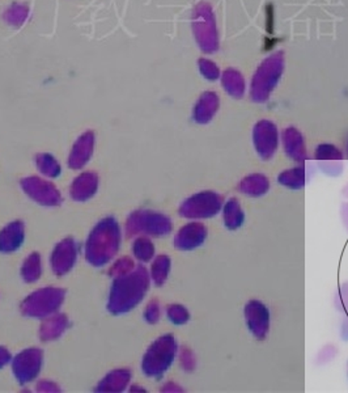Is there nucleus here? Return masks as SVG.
<instances>
[{"mask_svg":"<svg viewBox=\"0 0 348 393\" xmlns=\"http://www.w3.org/2000/svg\"><path fill=\"white\" fill-rule=\"evenodd\" d=\"M151 286L149 271L136 267L127 276L116 278L109 294L108 310L113 315H122L141 304Z\"/></svg>","mask_w":348,"mask_h":393,"instance_id":"nucleus-1","label":"nucleus"},{"mask_svg":"<svg viewBox=\"0 0 348 393\" xmlns=\"http://www.w3.org/2000/svg\"><path fill=\"white\" fill-rule=\"evenodd\" d=\"M122 242V231L114 217H104L92 230L85 243V259L93 267H104L114 259Z\"/></svg>","mask_w":348,"mask_h":393,"instance_id":"nucleus-2","label":"nucleus"},{"mask_svg":"<svg viewBox=\"0 0 348 393\" xmlns=\"http://www.w3.org/2000/svg\"><path fill=\"white\" fill-rule=\"evenodd\" d=\"M178 343L173 335L158 337L151 343L148 350L141 360V370L146 377L161 379L166 371L172 367L178 354Z\"/></svg>","mask_w":348,"mask_h":393,"instance_id":"nucleus-3","label":"nucleus"},{"mask_svg":"<svg viewBox=\"0 0 348 393\" xmlns=\"http://www.w3.org/2000/svg\"><path fill=\"white\" fill-rule=\"evenodd\" d=\"M173 231L172 219L153 210H136L127 217L124 232L129 239L147 236L164 237Z\"/></svg>","mask_w":348,"mask_h":393,"instance_id":"nucleus-4","label":"nucleus"},{"mask_svg":"<svg viewBox=\"0 0 348 393\" xmlns=\"http://www.w3.org/2000/svg\"><path fill=\"white\" fill-rule=\"evenodd\" d=\"M225 198L214 190H202L186 198L180 205V217L187 220H207L217 217L223 209Z\"/></svg>","mask_w":348,"mask_h":393,"instance_id":"nucleus-5","label":"nucleus"},{"mask_svg":"<svg viewBox=\"0 0 348 393\" xmlns=\"http://www.w3.org/2000/svg\"><path fill=\"white\" fill-rule=\"evenodd\" d=\"M66 291L58 287H43L26 296L20 310L24 316L45 318L58 312L65 301Z\"/></svg>","mask_w":348,"mask_h":393,"instance_id":"nucleus-6","label":"nucleus"},{"mask_svg":"<svg viewBox=\"0 0 348 393\" xmlns=\"http://www.w3.org/2000/svg\"><path fill=\"white\" fill-rule=\"evenodd\" d=\"M281 135L271 121L262 119L253 129V144L258 156L263 161L273 159L279 149Z\"/></svg>","mask_w":348,"mask_h":393,"instance_id":"nucleus-7","label":"nucleus"},{"mask_svg":"<svg viewBox=\"0 0 348 393\" xmlns=\"http://www.w3.org/2000/svg\"><path fill=\"white\" fill-rule=\"evenodd\" d=\"M244 318L250 335L258 341H265L271 328V313L265 303L251 299L245 304Z\"/></svg>","mask_w":348,"mask_h":393,"instance_id":"nucleus-8","label":"nucleus"},{"mask_svg":"<svg viewBox=\"0 0 348 393\" xmlns=\"http://www.w3.org/2000/svg\"><path fill=\"white\" fill-rule=\"evenodd\" d=\"M25 194L42 206L55 208L62 203V194L51 181L40 177H26L21 181Z\"/></svg>","mask_w":348,"mask_h":393,"instance_id":"nucleus-9","label":"nucleus"},{"mask_svg":"<svg viewBox=\"0 0 348 393\" xmlns=\"http://www.w3.org/2000/svg\"><path fill=\"white\" fill-rule=\"evenodd\" d=\"M43 352L40 349H26L17 354L12 362V370L17 382L28 384L38 377L41 372Z\"/></svg>","mask_w":348,"mask_h":393,"instance_id":"nucleus-10","label":"nucleus"},{"mask_svg":"<svg viewBox=\"0 0 348 393\" xmlns=\"http://www.w3.org/2000/svg\"><path fill=\"white\" fill-rule=\"evenodd\" d=\"M208 228L199 220H192L181 227L174 236V248L181 252L198 249L206 243Z\"/></svg>","mask_w":348,"mask_h":393,"instance_id":"nucleus-11","label":"nucleus"},{"mask_svg":"<svg viewBox=\"0 0 348 393\" xmlns=\"http://www.w3.org/2000/svg\"><path fill=\"white\" fill-rule=\"evenodd\" d=\"M315 163L318 164L320 171L323 175L329 177H338L343 172V163H344V154L339 147L322 143L315 151Z\"/></svg>","mask_w":348,"mask_h":393,"instance_id":"nucleus-12","label":"nucleus"},{"mask_svg":"<svg viewBox=\"0 0 348 393\" xmlns=\"http://www.w3.org/2000/svg\"><path fill=\"white\" fill-rule=\"evenodd\" d=\"M77 253L79 245L74 239L68 237L55 245L50 257L51 269L55 273V276H66L67 273L72 270L77 259Z\"/></svg>","mask_w":348,"mask_h":393,"instance_id":"nucleus-13","label":"nucleus"},{"mask_svg":"<svg viewBox=\"0 0 348 393\" xmlns=\"http://www.w3.org/2000/svg\"><path fill=\"white\" fill-rule=\"evenodd\" d=\"M281 143H282L284 154L287 158L295 161L296 164H303L309 161L308 155L307 144L304 141V136L298 131L296 127L290 126L284 129L281 135Z\"/></svg>","mask_w":348,"mask_h":393,"instance_id":"nucleus-14","label":"nucleus"},{"mask_svg":"<svg viewBox=\"0 0 348 393\" xmlns=\"http://www.w3.org/2000/svg\"><path fill=\"white\" fill-rule=\"evenodd\" d=\"M94 133L85 131L84 134L77 138L74 143L70 156H68V167L72 169H82L87 166V163L91 160L92 154L94 150Z\"/></svg>","mask_w":348,"mask_h":393,"instance_id":"nucleus-15","label":"nucleus"},{"mask_svg":"<svg viewBox=\"0 0 348 393\" xmlns=\"http://www.w3.org/2000/svg\"><path fill=\"white\" fill-rule=\"evenodd\" d=\"M312 173H313V168L310 167L309 161L298 164L296 167L282 171L278 175V184L290 190H301L307 186Z\"/></svg>","mask_w":348,"mask_h":393,"instance_id":"nucleus-16","label":"nucleus"},{"mask_svg":"<svg viewBox=\"0 0 348 393\" xmlns=\"http://www.w3.org/2000/svg\"><path fill=\"white\" fill-rule=\"evenodd\" d=\"M99 189V176L94 172H84L75 178L70 188V195L72 200L84 202L91 200Z\"/></svg>","mask_w":348,"mask_h":393,"instance_id":"nucleus-17","label":"nucleus"},{"mask_svg":"<svg viewBox=\"0 0 348 393\" xmlns=\"http://www.w3.org/2000/svg\"><path fill=\"white\" fill-rule=\"evenodd\" d=\"M270 188L271 183L263 173H250L248 176L242 177L237 185L239 193L254 200L266 195L270 192Z\"/></svg>","mask_w":348,"mask_h":393,"instance_id":"nucleus-18","label":"nucleus"},{"mask_svg":"<svg viewBox=\"0 0 348 393\" xmlns=\"http://www.w3.org/2000/svg\"><path fill=\"white\" fill-rule=\"evenodd\" d=\"M25 239V226L21 220L9 223L0 231V252L12 253L17 251Z\"/></svg>","mask_w":348,"mask_h":393,"instance_id":"nucleus-19","label":"nucleus"},{"mask_svg":"<svg viewBox=\"0 0 348 393\" xmlns=\"http://www.w3.org/2000/svg\"><path fill=\"white\" fill-rule=\"evenodd\" d=\"M220 214H222L224 227L228 231H232V232L239 231L241 227L245 225V219H246L245 210L242 208L240 200L236 197L225 200Z\"/></svg>","mask_w":348,"mask_h":393,"instance_id":"nucleus-20","label":"nucleus"},{"mask_svg":"<svg viewBox=\"0 0 348 393\" xmlns=\"http://www.w3.org/2000/svg\"><path fill=\"white\" fill-rule=\"evenodd\" d=\"M70 326V320L63 313H54L43 320L40 328V338L43 343L55 341L59 337L65 335Z\"/></svg>","mask_w":348,"mask_h":393,"instance_id":"nucleus-21","label":"nucleus"},{"mask_svg":"<svg viewBox=\"0 0 348 393\" xmlns=\"http://www.w3.org/2000/svg\"><path fill=\"white\" fill-rule=\"evenodd\" d=\"M131 380V371L127 368H119L109 372L107 377L99 382L96 392L99 393H118L124 392V389L130 384Z\"/></svg>","mask_w":348,"mask_h":393,"instance_id":"nucleus-22","label":"nucleus"},{"mask_svg":"<svg viewBox=\"0 0 348 393\" xmlns=\"http://www.w3.org/2000/svg\"><path fill=\"white\" fill-rule=\"evenodd\" d=\"M217 109H219V97L216 96V93H203L194 107L192 118L199 125H206L215 117Z\"/></svg>","mask_w":348,"mask_h":393,"instance_id":"nucleus-23","label":"nucleus"},{"mask_svg":"<svg viewBox=\"0 0 348 393\" xmlns=\"http://www.w3.org/2000/svg\"><path fill=\"white\" fill-rule=\"evenodd\" d=\"M172 270V259L166 254H160L152 259L151 269H149V276L151 282H153L158 287L165 284Z\"/></svg>","mask_w":348,"mask_h":393,"instance_id":"nucleus-24","label":"nucleus"},{"mask_svg":"<svg viewBox=\"0 0 348 393\" xmlns=\"http://www.w3.org/2000/svg\"><path fill=\"white\" fill-rule=\"evenodd\" d=\"M41 256L37 252H34L25 259L24 264L21 267V276L26 284H34L41 278Z\"/></svg>","mask_w":348,"mask_h":393,"instance_id":"nucleus-25","label":"nucleus"},{"mask_svg":"<svg viewBox=\"0 0 348 393\" xmlns=\"http://www.w3.org/2000/svg\"><path fill=\"white\" fill-rule=\"evenodd\" d=\"M133 254L141 264H147L155 259L156 248L147 236H139L133 244Z\"/></svg>","mask_w":348,"mask_h":393,"instance_id":"nucleus-26","label":"nucleus"},{"mask_svg":"<svg viewBox=\"0 0 348 393\" xmlns=\"http://www.w3.org/2000/svg\"><path fill=\"white\" fill-rule=\"evenodd\" d=\"M29 7L24 3H13L12 6H9V9L4 11L3 18L9 26H23L26 18L29 16Z\"/></svg>","mask_w":348,"mask_h":393,"instance_id":"nucleus-27","label":"nucleus"},{"mask_svg":"<svg viewBox=\"0 0 348 393\" xmlns=\"http://www.w3.org/2000/svg\"><path fill=\"white\" fill-rule=\"evenodd\" d=\"M36 166L43 176L49 177V178H55L62 172V167H60L58 160L50 154L36 155Z\"/></svg>","mask_w":348,"mask_h":393,"instance_id":"nucleus-28","label":"nucleus"},{"mask_svg":"<svg viewBox=\"0 0 348 393\" xmlns=\"http://www.w3.org/2000/svg\"><path fill=\"white\" fill-rule=\"evenodd\" d=\"M166 318L174 324V325L181 326L187 324L190 321V312L189 310L180 304V303H173L169 304L165 310Z\"/></svg>","mask_w":348,"mask_h":393,"instance_id":"nucleus-29","label":"nucleus"},{"mask_svg":"<svg viewBox=\"0 0 348 393\" xmlns=\"http://www.w3.org/2000/svg\"><path fill=\"white\" fill-rule=\"evenodd\" d=\"M135 268H136V265L131 257H122V259H116V262L110 267L109 276H112L113 279L121 278V276L130 274Z\"/></svg>","mask_w":348,"mask_h":393,"instance_id":"nucleus-30","label":"nucleus"},{"mask_svg":"<svg viewBox=\"0 0 348 393\" xmlns=\"http://www.w3.org/2000/svg\"><path fill=\"white\" fill-rule=\"evenodd\" d=\"M178 363L180 367L183 368L185 372H192L197 368V357L195 352L189 349L187 346H183L178 349Z\"/></svg>","mask_w":348,"mask_h":393,"instance_id":"nucleus-31","label":"nucleus"},{"mask_svg":"<svg viewBox=\"0 0 348 393\" xmlns=\"http://www.w3.org/2000/svg\"><path fill=\"white\" fill-rule=\"evenodd\" d=\"M161 315H163V311H161L160 301L158 299L149 301L146 310H144V320L151 325H155L160 321Z\"/></svg>","mask_w":348,"mask_h":393,"instance_id":"nucleus-32","label":"nucleus"},{"mask_svg":"<svg viewBox=\"0 0 348 393\" xmlns=\"http://www.w3.org/2000/svg\"><path fill=\"white\" fill-rule=\"evenodd\" d=\"M337 354H338V350L334 345H326L317 354L315 363L320 365V366H325V365H327V363H330L332 360H334V358L337 357Z\"/></svg>","mask_w":348,"mask_h":393,"instance_id":"nucleus-33","label":"nucleus"},{"mask_svg":"<svg viewBox=\"0 0 348 393\" xmlns=\"http://www.w3.org/2000/svg\"><path fill=\"white\" fill-rule=\"evenodd\" d=\"M335 307L340 312L348 313V284L340 286L335 295Z\"/></svg>","mask_w":348,"mask_h":393,"instance_id":"nucleus-34","label":"nucleus"},{"mask_svg":"<svg viewBox=\"0 0 348 393\" xmlns=\"http://www.w3.org/2000/svg\"><path fill=\"white\" fill-rule=\"evenodd\" d=\"M37 391L38 392H60L58 385L55 383H51V382H48V380H42L38 384H37Z\"/></svg>","mask_w":348,"mask_h":393,"instance_id":"nucleus-35","label":"nucleus"},{"mask_svg":"<svg viewBox=\"0 0 348 393\" xmlns=\"http://www.w3.org/2000/svg\"><path fill=\"white\" fill-rule=\"evenodd\" d=\"M160 391L166 393L183 392V387L177 384V383H174V382H168V383L161 387Z\"/></svg>","mask_w":348,"mask_h":393,"instance_id":"nucleus-36","label":"nucleus"},{"mask_svg":"<svg viewBox=\"0 0 348 393\" xmlns=\"http://www.w3.org/2000/svg\"><path fill=\"white\" fill-rule=\"evenodd\" d=\"M11 360H12L11 352H9L6 348L0 346V368L7 366L9 362H11Z\"/></svg>","mask_w":348,"mask_h":393,"instance_id":"nucleus-37","label":"nucleus"},{"mask_svg":"<svg viewBox=\"0 0 348 393\" xmlns=\"http://www.w3.org/2000/svg\"><path fill=\"white\" fill-rule=\"evenodd\" d=\"M340 215H342V220H343V225L346 227V230L348 231V202L343 203L342 210H340Z\"/></svg>","mask_w":348,"mask_h":393,"instance_id":"nucleus-38","label":"nucleus"},{"mask_svg":"<svg viewBox=\"0 0 348 393\" xmlns=\"http://www.w3.org/2000/svg\"><path fill=\"white\" fill-rule=\"evenodd\" d=\"M342 338H343V340H346V341L348 340V316L347 318L344 320L343 325H342Z\"/></svg>","mask_w":348,"mask_h":393,"instance_id":"nucleus-39","label":"nucleus"},{"mask_svg":"<svg viewBox=\"0 0 348 393\" xmlns=\"http://www.w3.org/2000/svg\"><path fill=\"white\" fill-rule=\"evenodd\" d=\"M131 392H138V391H141V392H146V389H141V387H138V385H134L133 388L130 389Z\"/></svg>","mask_w":348,"mask_h":393,"instance_id":"nucleus-40","label":"nucleus"},{"mask_svg":"<svg viewBox=\"0 0 348 393\" xmlns=\"http://www.w3.org/2000/svg\"><path fill=\"white\" fill-rule=\"evenodd\" d=\"M342 193H343L344 198H347L348 200V184L344 185V188H343V190H342Z\"/></svg>","mask_w":348,"mask_h":393,"instance_id":"nucleus-41","label":"nucleus"},{"mask_svg":"<svg viewBox=\"0 0 348 393\" xmlns=\"http://www.w3.org/2000/svg\"><path fill=\"white\" fill-rule=\"evenodd\" d=\"M347 379H348V360H347Z\"/></svg>","mask_w":348,"mask_h":393,"instance_id":"nucleus-42","label":"nucleus"},{"mask_svg":"<svg viewBox=\"0 0 348 393\" xmlns=\"http://www.w3.org/2000/svg\"><path fill=\"white\" fill-rule=\"evenodd\" d=\"M347 158H348V143H347Z\"/></svg>","mask_w":348,"mask_h":393,"instance_id":"nucleus-43","label":"nucleus"}]
</instances>
